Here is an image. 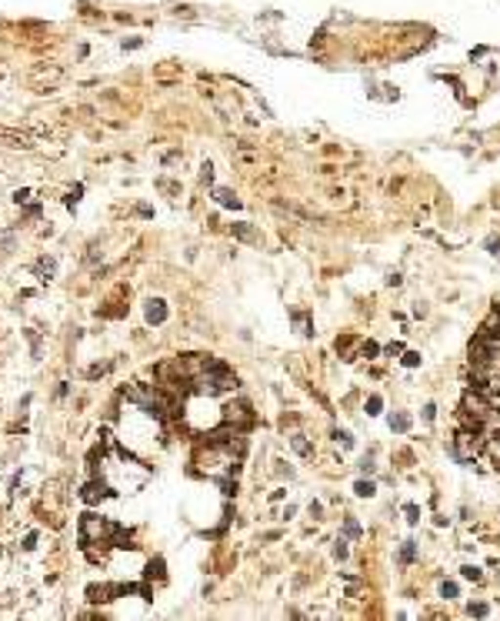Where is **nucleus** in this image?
Here are the masks:
<instances>
[{"label":"nucleus","instance_id":"nucleus-14","mask_svg":"<svg viewBox=\"0 0 500 621\" xmlns=\"http://www.w3.org/2000/svg\"><path fill=\"white\" fill-rule=\"evenodd\" d=\"M367 408H370L367 414H377V411H380V397H370V404H367Z\"/></svg>","mask_w":500,"mask_h":621},{"label":"nucleus","instance_id":"nucleus-2","mask_svg":"<svg viewBox=\"0 0 500 621\" xmlns=\"http://www.w3.org/2000/svg\"><path fill=\"white\" fill-rule=\"evenodd\" d=\"M34 271H37V274H40V277H43V281H50V277H54V271H57L54 257H43V261H40L37 267H34Z\"/></svg>","mask_w":500,"mask_h":621},{"label":"nucleus","instance_id":"nucleus-17","mask_svg":"<svg viewBox=\"0 0 500 621\" xmlns=\"http://www.w3.org/2000/svg\"><path fill=\"white\" fill-rule=\"evenodd\" d=\"M470 615H487V604H470Z\"/></svg>","mask_w":500,"mask_h":621},{"label":"nucleus","instance_id":"nucleus-6","mask_svg":"<svg viewBox=\"0 0 500 621\" xmlns=\"http://www.w3.org/2000/svg\"><path fill=\"white\" fill-rule=\"evenodd\" d=\"M147 575H150V578H153V575H157V578H164V561H160V558H157V561H150V565H147Z\"/></svg>","mask_w":500,"mask_h":621},{"label":"nucleus","instance_id":"nucleus-13","mask_svg":"<svg viewBox=\"0 0 500 621\" xmlns=\"http://www.w3.org/2000/svg\"><path fill=\"white\" fill-rule=\"evenodd\" d=\"M333 554H337V558H347V545H344V541H337V548H333Z\"/></svg>","mask_w":500,"mask_h":621},{"label":"nucleus","instance_id":"nucleus-16","mask_svg":"<svg viewBox=\"0 0 500 621\" xmlns=\"http://www.w3.org/2000/svg\"><path fill=\"white\" fill-rule=\"evenodd\" d=\"M400 558H404V561H410V558H413V545H410V541H407V548L400 551Z\"/></svg>","mask_w":500,"mask_h":621},{"label":"nucleus","instance_id":"nucleus-18","mask_svg":"<svg viewBox=\"0 0 500 621\" xmlns=\"http://www.w3.org/2000/svg\"><path fill=\"white\" fill-rule=\"evenodd\" d=\"M27 197H30V190H17V194H14V201H17V204H23Z\"/></svg>","mask_w":500,"mask_h":621},{"label":"nucleus","instance_id":"nucleus-11","mask_svg":"<svg viewBox=\"0 0 500 621\" xmlns=\"http://www.w3.org/2000/svg\"><path fill=\"white\" fill-rule=\"evenodd\" d=\"M463 578L467 581H480V568H463Z\"/></svg>","mask_w":500,"mask_h":621},{"label":"nucleus","instance_id":"nucleus-7","mask_svg":"<svg viewBox=\"0 0 500 621\" xmlns=\"http://www.w3.org/2000/svg\"><path fill=\"white\" fill-rule=\"evenodd\" d=\"M357 494H360V498H370V494H373V484H370V481H357Z\"/></svg>","mask_w":500,"mask_h":621},{"label":"nucleus","instance_id":"nucleus-15","mask_svg":"<svg viewBox=\"0 0 500 621\" xmlns=\"http://www.w3.org/2000/svg\"><path fill=\"white\" fill-rule=\"evenodd\" d=\"M417 514H420V511H417V505H407V521H417Z\"/></svg>","mask_w":500,"mask_h":621},{"label":"nucleus","instance_id":"nucleus-12","mask_svg":"<svg viewBox=\"0 0 500 621\" xmlns=\"http://www.w3.org/2000/svg\"><path fill=\"white\" fill-rule=\"evenodd\" d=\"M344 531H347L350 538H357V534H360V525H357V521H347V525H344Z\"/></svg>","mask_w":500,"mask_h":621},{"label":"nucleus","instance_id":"nucleus-8","mask_svg":"<svg viewBox=\"0 0 500 621\" xmlns=\"http://www.w3.org/2000/svg\"><path fill=\"white\" fill-rule=\"evenodd\" d=\"M294 451L297 454H310V444H307L304 437H294Z\"/></svg>","mask_w":500,"mask_h":621},{"label":"nucleus","instance_id":"nucleus-1","mask_svg":"<svg viewBox=\"0 0 500 621\" xmlns=\"http://www.w3.org/2000/svg\"><path fill=\"white\" fill-rule=\"evenodd\" d=\"M147 321H150V324H164V321H167V304L160 301V298L147 301Z\"/></svg>","mask_w":500,"mask_h":621},{"label":"nucleus","instance_id":"nucleus-4","mask_svg":"<svg viewBox=\"0 0 500 621\" xmlns=\"http://www.w3.org/2000/svg\"><path fill=\"white\" fill-rule=\"evenodd\" d=\"M217 201H220L223 207H240V201H237L230 190H217Z\"/></svg>","mask_w":500,"mask_h":621},{"label":"nucleus","instance_id":"nucleus-3","mask_svg":"<svg viewBox=\"0 0 500 621\" xmlns=\"http://www.w3.org/2000/svg\"><path fill=\"white\" fill-rule=\"evenodd\" d=\"M0 144H7V147H30L27 137H17V134H0Z\"/></svg>","mask_w":500,"mask_h":621},{"label":"nucleus","instance_id":"nucleus-5","mask_svg":"<svg viewBox=\"0 0 500 621\" xmlns=\"http://www.w3.org/2000/svg\"><path fill=\"white\" fill-rule=\"evenodd\" d=\"M407 424H410L407 414H397V417H390V428H397V431H407Z\"/></svg>","mask_w":500,"mask_h":621},{"label":"nucleus","instance_id":"nucleus-9","mask_svg":"<svg viewBox=\"0 0 500 621\" xmlns=\"http://www.w3.org/2000/svg\"><path fill=\"white\" fill-rule=\"evenodd\" d=\"M234 230H237V237H243V241H254V230H250V227L237 224V227H234Z\"/></svg>","mask_w":500,"mask_h":621},{"label":"nucleus","instance_id":"nucleus-10","mask_svg":"<svg viewBox=\"0 0 500 621\" xmlns=\"http://www.w3.org/2000/svg\"><path fill=\"white\" fill-rule=\"evenodd\" d=\"M440 595H444V598H454V595H457V584L444 581V584H440Z\"/></svg>","mask_w":500,"mask_h":621}]
</instances>
